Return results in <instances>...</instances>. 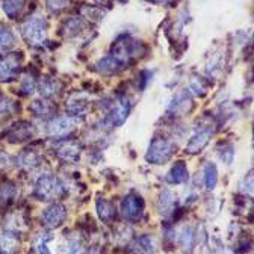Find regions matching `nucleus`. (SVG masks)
Instances as JSON below:
<instances>
[{
  "mask_svg": "<svg viewBox=\"0 0 254 254\" xmlns=\"http://www.w3.org/2000/svg\"><path fill=\"white\" fill-rule=\"evenodd\" d=\"M34 194L40 201H56L65 194V188L58 177L44 174L37 180Z\"/></svg>",
  "mask_w": 254,
  "mask_h": 254,
  "instance_id": "1",
  "label": "nucleus"
},
{
  "mask_svg": "<svg viewBox=\"0 0 254 254\" xmlns=\"http://www.w3.org/2000/svg\"><path fill=\"white\" fill-rule=\"evenodd\" d=\"M176 151V144L171 142L167 138H154L147 150L145 159L150 164L154 165H162L167 161H170L171 156Z\"/></svg>",
  "mask_w": 254,
  "mask_h": 254,
  "instance_id": "2",
  "label": "nucleus"
},
{
  "mask_svg": "<svg viewBox=\"0 0 254 254\" xmlns=\"http://www.w3.org/2000/svg\"><path fill=\"white\" fill-rule=\"evenodd\" d=\"M47 21L41 17H30L21 24V35L27 44L41 46L46 43Z\"/></svg>",
  "mask_w": 254,
  "mask_h": 254,
  "instance_id": "3",
  "label": "nucleus"
},
{
  "mask_svg": "<svg viewBox=\"0 0 254 254\" xmlns=\"http://www.w3.org/2000/svg\"><path fill=\"white\" fill-rule=\"evenodd\" d=\"M79 123H80L79 117H73V115H64V117L52 118L47 124V133L58 141L64 139L76 129Z\"/></svg>",
  "mask_w": 254,
  "mask_h": 254,
  "instance_id": "4",
  "label": "nucleus"
},
{
  "mask_svg": "<svg viewBox=\"0 0 254 254\" xmlns=\"http://www.w3.org/2000/svg\"><path fill=\"white\" fill-rule=\"evenodd\" d=\"M106 123L112 127L115 126H121L126 118L129 117V112H130V103H129V99L126 97H120L117 100H114L108 108H106Z\"/></svg>",
  "mask_w": 254,
  "mask_h": 254,
  "instance_id": "5",
  "label": "nucleus"
},
{
  "mask_svg": "<svg viewBox=\"0 0 254 254\" xmlns=\"http://www.w3.org/2000/svg\"><path fill=\"white\" fill-rule=\"evenodd\" d=\"M121 215L130 222H136L141 219L142 213H144V201L141 197L138 195H127L124 197V200L121 201Z\"/></svg>",
  "mask_w": 254,
  "mask_h": 254,
  "instance_id": "6",
  "label": "nucleus"
},
{
  "mask_svg": "<svg viewBox=\"0 0 254 254\" xmlns=\"http://www.w3.org/2000/svg\"><path fill=\"white\" fill-rule=\"evenodd\" d=\"M67 219V209L61 203H53L41 213V221L47 229H58Z\"/></svg>",
  "mask_w": 254,
  "mask_h": 254,
  "instance_id": "7",
  "label": "nucleus"
},
{
  "mask_svg": "<svg viewBox=\"0 0 254 254\" xmlns=\"http://www.w3.org/2000/svg\"><path fill=\"white\" fill-rule=\"evenodd\" d=\"M21 56L18 53H11L0 58V82H11L20 71Z\"/></svg>",
  "mask_w": 254,
  "mask_h": 254,
  "instance_id": "8",
  "label": "nucleus"
},
{
  "mask_svg": "<svg viewBox=\"0 0 254 254\" xmlns=\"http://www.w3.org/2000/svg\"><path fill=\"white\" fill-rule=\"evenodd\" d=\"M212 138V129L210 126H201L194 132V135L190 136L189 142L186 144V153L195 154L200 153L210 141Z\"/></svg>",
  "mask_w": 254,
  "mask_h": 254,
  "instance_id": "9",
  "label": "nucleus"
},
{
  "mask_svg": "<svg viewBox=\"0 0 254 254\" xmlns=\"http://www.w3.org/2000/svg\"><path fill=\"white\" fill-rule=\"evenodd\" d=\"M34 135V126L29 121H18L6 130V139L9 142H24Z\"/></svg>",
  "mask_w": 254,
  "mask_h": 254,
  "instance_id": "10",
  "label": "nucleus"
},
{
  "mask_svg": "<svg viewBox=\"0 0 254 254\" xmlns=\"http://www.w3.org/2000/svg\"><path fill=\"white\" fill-rule=\"evenodd\" d=\"M80 148L77 141H65L56 148V154L64 162H76L80 156Z\"/></svg>",
  "mask_w": 254,
  "mask_h": 254,
  "instance_id": "11",
  "label": "nucleus"
},
{
  "mask_svg": "<svg viewBox=\"0 0 254 254\" xmlns=\"http://www.w3.org/2000/svg\"><path fill=\"white\" fill-rule=\"evenodd\" d=\"M20 247L18 238L12 232H5L0 235V254H17Z\"/></svg>",
  "mask_w": 254,
  "mask_h": 254,
  "instance_id": "12",
  "label": "nucleus"
},
{
  "mask_svg": "<svg viewBox=\"0 0 254 254\" xmlns=\"http://www.w3.org/2000/svg\"><path fill=\"white\" fill-rule=\"evenodd\" d=\"M188 179H189V171H188L185 162H177L165 177V180L171 185H182V183L188 182Z\"/></svg>",
  "mask_w": 254,
  "mask_h": 254,
  "instance_id": "13",
  "label": "nucleus"
},
{
  "mask_svg": "<svg viewBox=\"0 0 254 254\" xmlns=\"http://www.w3.org/2000/svg\"><path fill=\"white\" fill-rule=\"evenodd\" d=\"M29 111L34 114L35 117H40V118H52L55 111H56V108L50 102L35 100V102H32V105L29 106Z\"/></svg>",
  "mask_w": 254,
  "mask_h": 254,
  "instance_id": "14",
  "label": "nucleus"
},
{
  "mask_svg": "<svg viewBox=\"0 0 254 254\" xmlns=\"http://www.w3.org/2000/svg\"><path fill=\"white\" fill-rule=\"evenodd\" d=\"M17 195V188L12 182L0 183V209L8 207Z\"/></svg>",
  "mask_w": 254,
  "mask_h": 254,
  "instance_id": "15",
  "label": "nucleus"
},
{
  "mask_svg": "<svg viewBox=\"0 0 254 254\" xmlns=\"http://www.w3.org/2000/svg\"><path fill=\"white\" fill-rule=\"evenodd\" d=\"M40 162H41V157L34 151H24L17 157V165L26 171L35 170L40 165Z\"/></svg>",
  "mask_w": 254,
  "mask_h": 254,
  "instance_id": "16",
  "label": "nucleus"
},
{
  "mask_svg": "<svg viewBox=\"0 0 254 254\" xmlns=\"http://www.w3.org/2000/svg\"><path fill=\"white\" fill-rule=\"evenodd\" d=\"M174 206H176V197L171 190H164L161 198H159V203H157V210L159 213H162L164 216H168L173 213L174 210Z\"/></svg>",
  "mask_w": 254,
  "mask_h": 254,
  "instance_id": "17",
  "label": "nucleus"
},
{
  "mask_svg": "<svg viewBox=\"0 0 254 254\" xmlns=\"http://www.w3.org/2000/svg\"><path fill=\"white\" fill-rule=\"evenodd\" d=\"M97 212H99V216L103 222L106 224H111V222L115 219L117 216V210H115V206L108 201V200H99L97 201Z\"/></svg>",
  "mask_w": 254,
  "mask_h": 254,
  "instance_id": "18",
  "label": "nucleus"
},
{
  "mask_svg": "<svg viewBox=\"0 0 254 254\" xmlns=\"http://www.w3.org/2000/svg\"><path fill=\"white\" fill-rule=\"evenodd\" d=\"M15 46V35L12 30L3 24H0V50H9Z\"/></svg>",
  "mask_w": 254,
  "mask_h": 254,
  "instance_id": "19",
  "label": "nucleus"
},
{
  "mask_svg": "<svg viewBox=\"0 0 254 254\" xmlns=\"http://www.w3.org/2000/svg\"><path fill=\"white\" fill-rule=\"evenodd\" d=\"M97 67H99V71L103 73V74H114V73H117L123 65H121V64H120L115 58L106 56V58H103V59L97 64Z\"/></svg>",
  "mask_w": 254,
  "mask_h": 254,
  "instance_id": "20",
  "label": "nucleus"
},
{
  "mask_svg": "<svg viewBox=\"0 0 254 254\" xmlns=\"http://www.w3.org/2000/svg\"><path fill=\"white\" fill-rule=\"evenodd\" d=\"M40 92L44 97H55L61 92V83L55 79H43L40 83Z\"/></svg>",
  "mask_w": 254,
  "mask_h": 254,
  "instance_id": "21",
  "label": "nucleus"
},
{
  "mask_svg": "<svg viewBox=\"0 0 254 254\" xmlns=\"http://www.w3.org/2000/svg\"><path fill=\"white\" fill-rule=\"evenodd\" d=\"M133 253L135 254H153L154 253V242L150 236H142L136 239L133 244Z\"/></svg>",
  "mask_w": 254,
  "mask_h": 254,
  "instance_id": "22",
  "label": "nucleus"
},
{
  "mask_svg": "<svg viewBox=\"0 0 254 254\" xmlns=\"http://www.w3.org/2000/svg\"><path fill=\"white\" fill-rule=\"evenodd\" d=\"M26 0H3V11L5 14L11 18L15 20L18 17V14L21 12L23 6H24Z\"/></svg>",
  "mask_w": 254,
  "mask_h": 254,
  "instance_id": "23",
  "label": "nucleus"
},
{
  "mask_svg": "<svg viewBox=\"0 0 254 254\" xmlns=\"http://www.w3.org/2000/svg\"><path fill=\"white\" fill-rule=\"evenodd\" d=\"M216 183H218V170L215 164L209 162L204 167V185L209 190H213Z\"/></svg>",
  "mask_w": 254,
  "mask_h": 254,
  "instance_id": "24",
  "label": "nucleus"
},
{
  "mask_svg": "<svg viewBox=\"0 0 254 254\" xmlns=\"http://www.w3.org/2000/svg\"><path fill=\"white\" fill-rule=\"evenodd\" d=\"M61 254H83V244L77 238H70L65 244V247H62Z\"/></svg>",
  "mask_w": 254,
  "mask_h": 254,
  "instance_id": "25",
  "label": "nucleus"
},
{
  "mask_svg": "<svg viewBox=\"0 0 254 254\" xmlns=\"http://www.w3.org/2000/svg\"><path fill=\"white\" fill-rule=\"evenodd\" d=\"M52 239H53L52 233H47V232L41 233L37 239V244H35V253L37 254H50V251L47 248V242Z\"/></svg>",
  "mask_w": 254,
  "mask_h": 254,
  "instance_id": "26",
  "label": "nucleus"
},
{
  "mask_svg": "<svg viewBox=\"0 0 254 254\" xmlns=\"http://www.w3.org/2000/svg\"><path fill=\"white\" fill-rule=\"evenodd\" d=\"M241 190L250 198L254 200V174H247L241 182Z\"/></svg>",
  "mask_w": 254,
  "mask_h": 254,
  "instance_id": "27",
  "label": "nucleus"
},
{
  "mask_svg": "<svg viewBox=\"0 0 254 254\" xmlns=\"http://www.w3.org/2000/svg\"><path fill=\"white\" fill-rule=\"evenodd\" d=\"M182 241H183V247L188 250H190V247H192V241H194V232L192 229H185L183 233H182Z\"/></svg>",
  "mask_w": 254,
  "mask_h": 254,
  "instance_id": "28",
  "label": "nucleus"
},
{
  "mask_svg": "<svg viewBox=\"0 0 254 254\" xmlns=\"http://www.w3.org/2000/svg\"><path fill=\"white\" fill-rule=\"evenodd\" d=\"M67 5H68V0H47V6H49V9H52V11H55V12L64 9Z\"/></svg>",
  "mask_w": 254,
  "mask_h": 254,
  "instance_id": "29",
  "label": "nucleus"
},
{
  "mask_svg": "<svg viewBox=\"0 0 254 254\" xmlns=\"http://www.w3.org/2000/svg\"><path fill=\"white\" fill-rule=\"evenodd\" d=\"M86 254H102V251H100L97 247H94V248L88 250V251H86Z\"/></svg>",
  "mask_w": 254,
  "mask_h": 254,
  "instance_id": "30",
  "label": "nucleus"
},
{
  "mask_svg": "<svg viewBox=\"0 0 254 254\" xmlns=\"http://www.w3.org/2000/svg\"><path fill=\"white\" fill-rule=\"evenodd\" d=\"M95 2H99V3H105V2H108V0H95Z\"/></svg>",
  "mask_w": 254,
  "mask_h": 254,
  "instance_id": "31",
  "label": "nucleus"
},
{
  "mask_svg": "<svg viewBox=\"0 0 254 254\" xmlns=\"http://www.w3.org/2000/svg\"><path fill=\"white\" fill-rule=\"evenodd\" d=\"M253 43H254V35H253Z\"/></svg>",
  "mask_w": 254,
  "mask_h": 254,
  "instance_id": "32",
  "label": "nucleus"
},
{
  "mask_svg": "<svg viewBox=\"0 0 254 254\" xmlns=\"http://www.w3.org/2000/svg\"><path fill=\"white\" fill-rule=\"evenodd\" d=\"M253 215H254V209H253Z\"/></svg>",
  "mask_w": 254,
  "mask_h": 254,
  "instance_id": "33",
  "label": "nucleus"
}]
</instances>
